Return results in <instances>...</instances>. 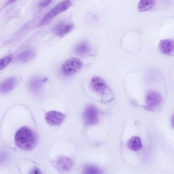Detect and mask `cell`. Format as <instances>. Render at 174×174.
Listing matches in <instances>:
<instances>
[{
  "mask_svg": "<svg viewBox=\"0 0 174 174\" xmlns=\"http://www.w3.org/2000/svg\"><path fill=\"white\" fill-rule=\"evenodd\" d=\"M162 102V97L157 91L150 90L146 94L145 108L147 110L155 111L160 107Z\"/></svg>",
  "mask_w": 174,
  "mask_h": 174,
  "instance_id": "obj_3",
  "label": "cell"
},
{
  "mask_svg": "<svg viewBox=\"0 0 174 174\" xmlns=\"http://www.w3.org/2000/svg\"><path fill=\"white\" fill-rule=\"evenodd\" d=\"M72 5V3L69 0H65L60 3L52 9L41 20L40 25L42 26L49 24L55 17L66 11Z\"/></svg>",
  "mask_w": 174,
  "mask_h": 174,
  "instance_id": "obj_2",
  "label": "cell"
},
{
  "mask_svg": "<svg viewBox=\"0 0 174 174\" xmlns=\"http://www.w3.org/2000/svg\"><path fill=\"white\" fill-rule=\"evenodd\" d=\"M83 65L80 60L74 58L67 61L62 67V70L66 76H71L75 74L80 69Z\"/></svg>",
  "mask_w": 174,
  "mask_h": 174,
  "instance_id": "obj_4",
  "label": "cell"
},
{
  "mask_svg": "<svg viewBox=\"0 0 174 174\" xmlns=\"http://www.w3.org/2000/svg\"><path fill=\"white\" fill-rule=\"evenodd\" d=\"M13 56L12 55H9L0 60V70L5 68L12 60Z\"/></svg>",
  "mask_w": 174,
  "mask_h": 174,
  "instance_id": "obj_17",
  "label": "cell"
},
{
  "mask_svg": "<svg viewBox=\"0 0 174 174\" xmlns=\"http://www.w3.org/2000/svg\"><path fill=\"white\" fill-rule=\"evenodd\" d=\"M91 86L96 92L104 93L108 89V86L104 80L99 77L95 76L91 80Z\"/></svg>",
  "mask_w": 174,
  "mask_h": 174,
  "instance_id": "obj_7",
  "label": "cell"
},
{
  "mask_svg": "<svg viewBox=\"0 0 174 174\" xmlns=\"http://www.w3.org/2000/svg\"><path fill=\"white\" fill-rule=\"evenodd\" d=\"M17 83L16 78H9L0 84V92L2 93H6L16 87Z\"/></svg>",
  "mask_w": 174,
  "mask_h": 174,
  "instance_id": "obj_10",
  "label": "cell"
},
{
  "mask_svg": "<svg viewBox=\"0 0 174 174\" xmlns=\"http://www.w3.org/2000/svg\"><path fill=\"white\" fill-rule=\"evenodd\" d=\"M52 0H41L39 3V6L41 8H45L51 3Z\"/></svg>",
  "mask_w": 174,
  "mask_h": 174,
  "instance_id": "obj_20",
  "label": "cell"
},
{
  "mask_svg": "<svg viewBox=\"0 0 174 174\" xmlns=\"http://www.w3.org/2000/svg\"><path fill=\"white\" fill-rule=\"evenodd\" d=\"M45 119L49 125L51 126L60 125L65 119L64 115L58 111H51L47 113Z\"/></svg>",
  "mask_w": 174,
  "mask_h": 174,
  "instance_id": "obj_6",
  "label": "cell"
},
{
  "mask_svg": "<svg viewBox=\"0 0 174 174\" xmlns=\"http://www.w3.org/2000/svg\"><path fill=\"white\" fill-rule=\"evenodd\" d=\"M44 80L39 78L32 79L29 83V87L30 90L34 92H37L40 91L42 87Z\"/></svg>",
  "mask_w": 174,
  "mask_h": 174,
  "instance_id": "obj_14",
  "label": "cell"
},
{
  "mask_svg": "<svg viewBox=\"0 0 174 174\" xmlns=\"http://www.w3.org/2000/svg\"><path fill=\"white\" fill-rule=\"evenodd\" d=\"M84 172L86 174H101V171L98 168L93 166H88L85 167Z\"/></svg>",
  "mask_w": 174,
  "mask_h": 174,
  "instance_id": "obj_18",
  "label": "cell"
},
{
  "mask_svg": "<svg viewBox=\"0 0 174 174\" xmlns=\"http://www.w3.org/2000/svg\"><path fill=\"white\" fill-rule=\"evenodd\" d=\"M76 54L80 56H84L88 54L90 51V47L86 42L80 43L76 46L75 49Z\"/></svg>",
  "mask_w": 174,
  "mask_h": 174,
  "instance_id": "obj_13",
  "label": "cell"
},
{
  "mask_svg": "<svg viewBox=\"0 0 174 174\" xmlns=\"http://www.w3.org/2000/svg\"><path fill=\"white\" fill-rule=\"evenodd\" d=\"M35 56L34 52L32 50H28L20 54L17 57L18 59L23 62H28L33 59Z\"/></svg>",
  "mask_w": 174,
  "mask_h": 174,
  "instance_id": "obj_15",
  "label": "cell"
},
{
  "mask_svg": "<svg viewBox=\"0 0 174 174\" xmlns=\"http://www.w3.org/2000/svg\"><path fill=\"white\" fill-rule=\"evenodd\" d=\"M66 24V23L62 22L59 23V24L55 26V27L53 29V31L56 34L58 35L61 29L63 27V26Z\"/></svg>",
  "mask_w": 174,
  "mask_h": 174,
  "instance_id": "obj_19",
  "label": "cell"
},
{
  "mask_svg": "<svg viewBox=\"0 0 174 174\" xmlns=\"http://www.w3.org/2000/svg\"><path fill=\"white\" fill-rule=\"evenodd\" d=\"M17 1H18V0H9L7 2V4H12Z\"/></svg>",
  "mask_w": 174,
  "mask_h": 174,
  "instance_id": "obj_21",
  "label": "cell"
},
{
  "mask_svg": "<svg viewBox=\"0 0 174 174\" xmlns=\"http://www.w3.org/2000/svg\"><path fill=\"white\" fill-rule=\"evenodd\" d=\"M155 0H140L138 5V10L141 12L148 11L154 6Z\"/></svg>",
  "mask_w": 174,
  "mask_h": 174,
  "instance_id": "obj_12",
  "label": "cell"
},
{
  "mask_svg": "<svg viewBox=\"0 0 174 174\" xmlns=\"http://www.w3.org/2000/svg\"><path fill=\"white\" fill-rule=\"evenodd\" d=\"M55 166L62 172H66L72 167V162L70 159L66 157H61L54 162Z\"/></svg>",
  "mask_w": 174,
  "mask_h": 174,
  "instance_id": "obj_8",
  "label": "cell"
},
{
  "mask_svg": "<svg viewBox=\"0 0 174 174\" xmlns=\"http://www.w3.org/2000/svg\"><path fill=\"white\" fill-rule=\"evenodd\" d=\"M83 117L85 123L88 125H95L98 122V112L95 106L89 105L84 112Z\"/></svg>",
  "mask_w": 174,
  "mask_h": 174,
  "instance_id": "obj_5",
  "label": "cell"
},
{
  "mask_svg": "<svg viewBox=\"0 0 174 174\" xmlns=\"http://www.w3.org/2000/svg\"><path fill=\"white\" fill-rule=\"evenodd\" d=\"M73 28H74V26L72 24L66 23L58 35L61 37L65 36L66 35L71 32Z\"/></svg>",
  "mask_w": 174,
  "mask_h": 174,
  "instance_id": "obj_16",
  "label": "cell"
},
{
  "mask_svg": "<svg viewBox=\"0 0 174 174\" xmlns=\"http://www.w3.org/2000/svg\"><path fill=\"white\" fill-rule=\"evenodd\" d=\"M127 146L128 148L133 151H139L142 148L143 144L141 138L137 136H133L130 138Z\"/></svg>",
  "mask_w": 174,
  "mask_h": 174,
  "instance_id": "obj_11",
  "label": "cell"
},
{
  "mask_svg": "<svg viewBox=\"0 0 174 174\" xmlns=\"http://www.w3.org/2000/svg\"><path fill=\"white\" fill-rule=\"evenodd\" d=\"M158 47L163 54L168 55H172L174 51V41L170 39L162 40L159 43Z\"/></svg>",
  "mask_w": 174,
  "mask_h": 174,
  "instance_id": "obj_9",
  "label": "cell"
},
{
  "mask_svg": "<svg viewBox=\"0 0 174 174\" xmlns=\"http://www.w3.org/2000/svg\"><path fill=\"white\" fill-rule=\"evenodd\" d=\"M15 142L20 149L29 151L36 146L37 142V136L33 130L28 126H23L16 132Z\"/></svg>",
  "mask_w": 174,
  "mask_h": 174,
  "instance_id": "obj_1",
  "label": "cell"
}]
</instances>
